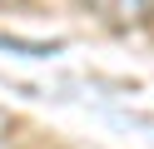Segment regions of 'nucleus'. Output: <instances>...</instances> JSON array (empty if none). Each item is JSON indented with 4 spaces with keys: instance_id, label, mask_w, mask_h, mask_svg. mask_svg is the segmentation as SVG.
<instances>
[{
    "instance_id": "2",
    "label": "nucleus",
    "mask_w": 154,
    "mask_h": 149,
    "mask_svg": "<svg viewBox=\"0 0 154 149\" xmlns=\"http://www.w3.org/2000/svg\"><path fill=\"white\" fill-rule=\"evenodd\" d=\"M10 139H15V119L10 109H0V149H10Z\"/></svg>"
},
{
    "instance_id": "1",
    "label": "nucleus",
    "mask_w": 154,
    "mask_h": 149,
    "mask_svg": "<svg viewBox=\"0 0 154 149\" xmlns=\"http://www.w3.org/2000/svg\"><path fill=\"white\" fill-rule=\"evenodd\" d=\"M90 15H100L104 25H139L154 15V0H80Z\"/></svg>"
},
{
    "instance_id": "3",
    "label": "nucleus",
    "mask_w": 154,
    "mask_h": 149,
    "mask_svg": "<svg viewBox=\"0 0 154 149\" xmlns=\"http://www.w3.org/2000/svg\"><path fill=\"white\" fill-rule=\"evenodd\" d=\"M0 5H25V0H0Z\"/></svg>"
}]
</instances>
